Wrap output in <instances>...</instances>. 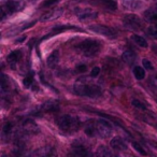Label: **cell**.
<instances>
[{"label": "cell", "mask_w": 157, "mask_h": 157, "mask_svg": "<svg viewBox=\"0 0 157 157\" xmlns=\"http://www.w3.org/2000/svg\"><path fill=\"white\" fill-rule=\"evenodd\" d=\"M74 93L80 96H88V97H98L101 95V90L99 86L92 85V84L76 83L74 85Z\"/></svg>", "instance_id": "6da1fadb"}, {"label": "cell", "mask_w": 157, "mask_h": 157, "mask_svg": "<svg viewBox=\"0 0 157 157\" xmlns=\"http://www.w3.org/2000/svg\"><path fill=\"white\" fill-rule=\"evenodd\" d=\"M78 48L87 57L96 56L100 50V44L95 40H84L78 44Z\"/></svg>", "instance_id": "7a4b0ae2"}, {"label": "cell", "mask_w": 157, "mask_h": 157, "mask_svg": "<svg viewBox=\"0 0 157 157\" xmlns=\"http://www.w3.org/2000/svg\"><path fill=\"white\" fill-rule=\"evenodd\" d=\"M57 124H58L59 128L63 129V131H71L76 129L78 125L72 116L70 115H61L60 117L57 121Z\"/></svg>", "instance_id": "3957f363"}, {"label": "cell", "mask_w": 157, "mask_h": 157, "mask_svg": "<svg viewBox=\"0 0 157 157\" xmlns=\"http://www.w3.org/2000/svg\"><path fill=\"white\" fill-rule=\"evenodd\" d=\"M124 25L130 30H141L142 22L135 14H127L124 17Z\"/></svg>", "instance_id": "277c9868"}, {"label": "cell", "mask_w": 157, "mask_h": 157, "mask_svg": "<svg viewBox=\"0 0 157 157\" xmlns=\"http://www.w3.org/2000/svg\"><path fill=\"white\" fill-rule=\"evenodd\" d=\"M96 131H97V135L100 138L107 139L112 133V126L107 121L100 120V121H98V123H97V125H96Z\"/></svg>", "instance_id": "5b68a950"}, {"label": "cell", "mask_w": 157, "mask_h": 157, "mask_svg": "<svg viewBox=\"0 0 157 157\" xmlns=\"http://www.w3.org/2000/svg\"><path fill=\"white\" fill-rule=\"evenodd\" d=\"M90 29L94 31V33H99L101 36H105V37L111 38V39H113V38H115L117 36V33L113 28L105 26V25H93V26L90 27Z\"/></svg>", "instance_id": "8992f818"}, {"label": "cell", "mask_w": 157, "mask_h": 157, "mask_svg": "<svg viewBox=\"0 0 157 157\" xmlns=\"http://www.w3.org/2000/svg\"><path fill=\"white\" fill-rule=\"evenodd\" d=\"M75 14L81 21H90L97 17L98 13L90 9H76Z\"/></svg>", "instance_id": "52a82bcc"}, {"label": "cell", "mask_w": 157, "mask_h": 157, "mask_svg": "<svg viewBox=\"0 0 157 157\" xmlns=\"http://www.w3.org/2000/svg\"><path fill=\"white\" fill-rule=\"evenodd\" d=\"M3 8L5 10H7L8 13H14L23 9V2L20 0H9Z\"/></svg>", "instance_id": "ba28073f"}, {"label": "cell", "mask_w": 157, "mask_h": 157, "mask_svg": "<svg viewBox=\"0 0 157 157\" xmlns=\"http://www.w3.org/2000/svg\"><path fill=\"white\" fill-rule=\"evenodd\" d=\"M63 9H56V10H53V11H50L42 15L41 22H50V21L57 20V18H59L63 15Z\"/></svg>", "instance_id": "9c48e42d"}, {"label": "cell", "mask_w": 157, "mask_h": 157, "mask_svg": "<svg viewBox=\"0 0 157 157\" xmlns=\"http://www.w3.org/2000/svg\"><path fill=\"white\" fill-rule=\"evenodd\" d=\"M110 144H111V147L114 148V150H116V151H125V150H127L126 143H125L124 140H123L122 138H120V137H114L113 139L111 140Z\"/></svg>", "instance_id": "30bf717a"}, {"label": "cell", "mask_w": 157, "mask_h": 157, "mask_svg": "<svg viewBox=\"0 0 157 157\" xmlns=\"http://www.w3.org/2000/svg\"><path fill=\"white\" fill-rule=\"evenodd\" d=\"M136 57H137V56H136L135 52H133V51H130V50L125 51V52L123 53V55H122L123 60H124L126 63H128V65L133 63V61L136 60Z\"/></svg>", "instance_id": "8fae6325"}, {"label": "cell", "mask_w": 157, "mask_h": 157, "mask_svg": "<svg viewBox=\"0 0 157 157\" xmlns=\"http://www.w3.org/2000/svg\"><path fill=\"white\" fill-rule=\"evenodd\" d=\"M123 3L127 9L137 10L142 6L141 0H123Z\"/></svg>", "instance_id": "7c38bea8"}, {"label": "cell", "mask_w": 157, "mask_h": 157, "mask_svg": "<svg viewBox=\"0 0 157 157\" xmlns=\"http://www.w3.org/2000/svg\"><path fill=\"white\" fill-rule=\"evenodd\" d=\"M58 59H59L58 51H54V52H53L52 54H51L50 56L48 57V60H46V63H48V66L50 68H54L55 66L57 65V63H58Z\"/></svg>", "instance_id": "4fadbf2b"}, {"label": "cell", "mask_w": 157, "mask_h": 157, "mask_svg": "<svg viewBox=\"0 0 157 157\" xmlns=\"http://www.w3.org/2000/svg\"><path fill=\"white\" fill-rule=\"evenodd\" d=\"M145 18L151 23H157V9L152 8V9H148L147 11H145L144 13Z\"/></svg>", "instance_id": "5bb4252c"}, {"label": "cell", "mask_w": 157, "mask_h": 157, "mask_svg": "<svg viewBox=\"0 0 157 157\" xmlns=\"http://www.w3.org/2000/svg\"><path fill=\"white\" fill-rule=\"evenodd\" d=\"M21 58H22V52H21L20 50H15L9 54V56H8V61L11 63H17V61H20Z\"/></svg>", "instance_id": "9a60e30c"}, {"label": "cell", "mask_w": 157, "mask_h": 157, "mask_svg": "<svg viewBox=\"0 0 157 157\" xmlns=\"http://www.w3.org/2000/svg\"><path fill=\"white\" fill-rule=\"evenodd\" d=\"M133 74H135V78L137 80H143L145 78V70L140 66H136L133 68Z\"/></svg>", "instance_id": "2e32d148"}, {"label": "cell", "mask_w": 157, "mask_h": 157, "mask_svg": "<svg viewBox=\"0 0 157 157\" xmlns=\"http://www.w3.org/2000/svg\"><path fill=\"white\" fill-rule=\"evenodd\" d=\"M110 152L108 150L107 146L105 145H100L96 151V154H95V157H109Z\"/></svg>", "instance_id": "e0dca14e"}, {"label": "cell", "mask_w": 157, "mask_h": 157, "mask_svg": "<svg viewBox=\"0 0 157 157\" xmlns=\"http://www.w3.org/2000/svg\"><path fill=\"white\" fill-rule=\"evenodd\" d=\"M132 40L138 44V45L141 46V48H147V42H146V40L144 39L143 37H141V36L133 35L132 36Z\"/></svg>", "instance_id": "ac0fdd59"}, {"label": "cell", "mask_w": 157, "mask_h": 157, "mask_svg": "<svg viewBox=\"0 0 157 157\" xmlns=\"http://www.w3.org/2000/svg\"><path fill=\"white\" fill-rule=\"evenodd\" d=\"M57 109H58V103H57L56 101H50V102H46L45 105H43V110L48 112L56 111Z\"/></svg>", "instance_id": "d6986e66"}, {"label": "cell", "mask_w": 157, "mask_h": 157, "mask_svg": "<svg viewBox=\"0 0 157 157\" xmlns=\"http://www.w3.org/2000/svg\"><path fill=\"white\" fill-rule=\"evenodd\" d=\"M102 3L110 10H116L117 9V2L116 0H101Z\"/></svg>", "instance_id": "ffe728a7"}, {"label": "cell", "mask_w": 157, "mask_h": 157, "mask_svg": "<svg viewBox=\"0 0 157 157\" xmlns=\"http://www.w3.org/2000/svg\"><path fill=\"white\" fill-rule=\"evenodd\" d=\"M147 33L153 39L157 40V25H152L147 28Z\"/></svg>", "instance_id": "44dd1931"}, {"label": "cell", "mask_w": 157, "mask_h": 157, "mask_svg": "<svg viewBox=\"0 0 157 157\" xmlns=\"http://www.w3.org/2000/svg\"><path fill=\"white\" fill-rule=\"evenodd\" d=\"M132 146H133V148H135L138 153H140L141 155H143V156H145V155H146V151L144 150V148L142 147V146L140 145L138 142H132Z\"/></svg>", "instance_id": "7402d4cb"}, {"label": "cell", "mask_w": 157, "mask_h": 157, "mask_svg": "<svg viewBox=\"0 0 157 157\" xmlns=\"http://www.w3.org/2000/svg\"><path fill=\"white\" fill-rule=\"evenodd\" d=\"M148 83L154 88H157V73H153L148 78Z\"/></svg>", "instance_id": "603a6c76"}, {"label": "cell", "mask_w": 157, "mask_h": 157, "mask_svg": "<svg viewBox=\"0 0 157 157\" xmlns=\"http://www.w3.org/2000/svg\"><path fill=\"white\" fill-rule=\"evenodd\" d=\"M132 105L136 108H138V109H141V110H146V107L144 103H142L140 100H138V99H133L132 100Z\"/></svg>", "instance_id": "cb8c5ba5"}, {"label": "cell", "mask_w": 157, "mask_h": 157, "mask_svg": "<svg viewBox=\"0 0 157 157\" xmlns=\"http://www.w3.org/2000/svg\"><path fill=\"white\" fill-rule=\"evenodd\" d=\"M59 0H45L43 3L41 5V8H48V7H52L54 6L55 3L58 2Z\"/></svg>", "instance_id": "d4e9b609"}, {"label": "cell", "mask_w": 157, "mask_h": 157, "mask_svg": "<svg viewBox=\"0 0 157 157\" xmlns=\"http://www.w3.org/2000/svg\"><path fill=\"white\" fill-rule=\"evenodd\" d=\"M85 133L87 136H90V137H93V136L95 135V127L92 126V125H90V126H87L85 128Z\"/></svg>", "instance_id": "484cf974"}, {"label": "cell", "mask_w": 157, "mask_h": 157, "mask_svg": "<svg viewBox=\"0 0 157 157\" xmlns=\"http://www.w3.org/2000/svg\"><path fill=\"white\" fill-rule=\"evenodd\" d=\"M1 90H2V92H6V90H8L7 80H6L5 74H1Z\"/></svg>", "instance_id": "4316f807"}, {"label": "cell", "mask_w": 157, "mask_h": 157, "mask_svg": "<svg viewBox=\"0 0 157 157\" xmlns=\"http://www.w3.org/2000/svg\"><path fill=\"white\" fill-rule=\"evenodd\" d=\"M33 75H28V76H26V78H24V85L26 86V87H29V86L31 85V83H33Z\"/></svg>", "instance_id": "83f0119b"}, {"label": "cell", "mask_w": 157, "mask_h": 157, "mask_svg": "<svg viewBox=\"0 0 157 157\" xmlns=\"http://www.w3.org/2000/svg\"><path fill=\"white\" fill-rule=\"evenodd\" d=\"M142 63H143V67L145 68L146 70H153V66H152V63H151L150 60H147V59H143V60H142Z\"/></svg>", "instance_id": "f1b7e54d"}, {"label": "cell", "mask_w": 157, "mask_h": 157, "mask_svg": "<svg viewBox=\"0 0 157 157\" xmlns=\"http://www.w3.org/2000/svg\"><path fill=\"white\" fill-rule=\"evenodd\" d=\"M99 73H100V68L95 67V68H93L92 71H90V76H92V78H96V76L99 75Z\"/></svg>", "instance_id": "f546056e"}, {"label": "cell", "mask_w": 157, "mask_h": 157, "mask_svg": "<svg viewBox=\"0 0 157 157\" xmlns=\"http://www.w3.org/2000/svg\"><path fill=\"white\" fill-rule=\"evenodd\" d=\"M12 127H13L12 123H7V124H6L5 126H3V133L8 135V133H9L10 131L12 130Z\"/></svg>", "instance_id": "4dcf8cb0"}, {"label": "cell", "mask_w": 157, "mask_h": 157, "mask_svg": "<svg viewBox=\"0 0 157 157\" xmlns=\"http://www.w3.org/2000/svg\"><path fill=\"white\" fill-rule=\"evenodd\" d=\"M86 69H87V67H86L85 65H78V67H76V70H78V72H85Z\"/></svg>", "instance_id": "1f68e13d"}, {"label": "cell", "mask_w": 157, "mask_h": 157, "mask_svg": "<svg viewBox=\"0 0 157 157\" xmlns=\"http://www.w3.org/2000/svg\"><path fill=\"white\" fill-rule=\"evenodd\" d=\"M112 157H117V156H112Z\"/></svg>", "instance_id": "d6a6232c"}]
</instances>
